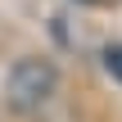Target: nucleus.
I'll return each instance as SVG.
<instances>
[{
	"label": "nucleus",
	"mask_w": 122,
	"mask_h": 122,
	"mask_svg": "<svg viewBox=\"0 0 122 122\" xmlns=\"http://www.w3.org/2000/svg\"><path fill=\"white\" fill-rule=\"evenodd\" d=\"M104 68H109L113 81H122V45H109L104 50Z\"/></svg>",
	"instance_id": "obj_2"
},
{
	"label": "nucleus",
	"mask_w": 122,
	"mask_h": 122,
	"mask_svg": "<svg viewBox=\"0 0 122 122\" xmlns=\"http://www.w3.org/2000/svg\"><path fill=\"white\" fill-rule=\"evenodd\" d=\"M54 95H59V68L50 59H41V54H27V59H18L5 72V104L18 118L41 113Z\"/></svg>",
	"instance_id": "obj_1"
}]
</instances>
